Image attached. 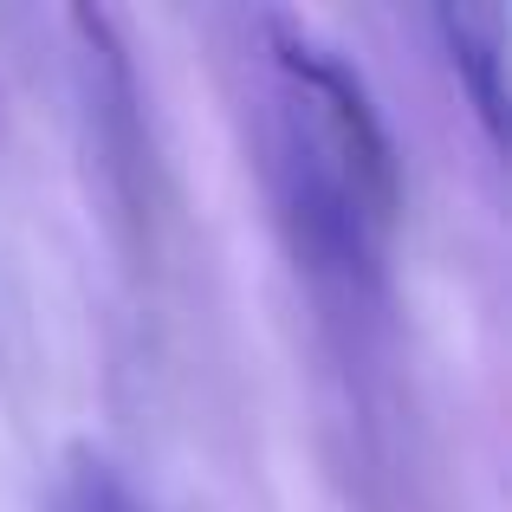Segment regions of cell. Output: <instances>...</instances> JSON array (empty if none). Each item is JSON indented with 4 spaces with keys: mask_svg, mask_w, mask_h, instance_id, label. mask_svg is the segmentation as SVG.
Returning a JSON list of instances; mask_svg holds the SVG:
<instances>
[{
    "mask_svg": "<svg viewBox=\"0 0 512 512\" xmlns=\"http://www.w3.org/2000/svg\"><path fill=\"white\" fill-rule=\"evenodd\" d=\"M435 20V39L441 52H448L454 78H461L467 104H474L480 130H487V143L500 150L506 143V7H435L428 13Z\"/></svg>",
    "mask_w": 512,
    "mask_h": 512,
    "instance_id": "3",
    "label": "cell"
},
{
    "mask_svg": "<svg viewBox=\"0 0 512 512\" xmlns=\"http://www.w3.org/2000/svg\"><path fill=\"white\" fill-rule=\"evenodd\" d=\"M266 33V59L279 72V98L312 124V137L331 150L357 195L370 201L383 221H396V201H402V163H396V143H389V124L370 98V78L331 46L325 33L299 20V13H266L260 20Z\"/></svg>",
    "mask_w": 512,
    "mask_h": 512,
    "instance_id": "2",
    "label": "cell"
},
{
    "mask_svg": "<svg viewBox=\"0 0 512 512\" xmlns=\"http://www.w3.org/2000/svg\"><path fill=\"white\" fill-rule=\"evenodd\" d=\"M46 512H150V500L130 487V474L111 454L78 441V448H65V467H59V480H52Z\"/></svg>",
    "mask_w": 512,
    "mask_h": 512,
    "instance_id": "4",
    "label": "cell"
},
{
    "mask_svg": "<svg viewBox=\"0 0 512 512\" xmlns=\"http://www.w3.org/2000/svg\"><path fill=\"white\" fill-rule=\"evenodd\" d=\"M273 201H279V227H286L299 266L312 273L318 292L344 305H370L383 292V234L389 221L357 195V182L331 163V150L312 137L299 111L286 98L273 104Z\"/></svg>",
    "mask_w": 512,
    "mask_h": 512,
    "instance_id": "1",
    "label": "cell"
}]
</instances>
